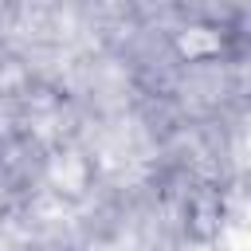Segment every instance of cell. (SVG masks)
Listing matches in <instances>:
<instances>
[{"mask_svg": "<svg viewBox=\"0 0 251 251\" xmlns=\"http://www.w3.org/2000/svg\"><path fill=\"white\" fill-rule=\"evenodd\" d=\"M12 196H16V176H12V169H8V161H4V153H0V216L8 212Z\"/></svg>", "mask_w": 251, "mask_h": 251, "instance_id": "6da1fadb", "label": "cell"}]
</instances>
